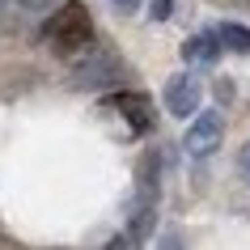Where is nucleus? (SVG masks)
I'll return each mask as SVG.
<instances>
[{"mask_svg": "<svg viewBox=\"0 0 250 250\" xmlns=\"http://www.w3.org/2000/svg\"><path fill=\"white\" fill-rule=\"evenodd\" d=\"M216 55H221L216 34H199V39H187L183 42V60H191V64H212Z\"/></svg>", "mask_w": 250, "mask_h": 250, "instance_id": "obj_5", "label": "nucleus"}, {"mask_svg": "<svg viewBox=\"0 0 250 250\" xmlns=\"http://www.w3.org/2000/svg\"><path fill=\"white\" fill-rule=\"evenodd\" d=\"M119 110H123L127 119H132V127H136V132H148V127H153L148 102L140 98V93H123V98H119Z\"/></svg>", "mask_w": 250, "mask_h": 250, "instance_id": "obj_6", "label": "nucleus"}, {"mask_svg": "<svg viewBox=\"0 0 250 250\" xmlns=\"http://www.w3.org/2000/svg\"><path fill=\"white\" fill-rule=\"evenodd\" d=\"M221 136H225L221 115H216V110H204V115H195V123L187 127L183 148L191 153V157H208V153H216V148H221Z\"/></svg>", "mask_w": 250, "mask_h": 250, "instance_id": "obj_2", "label": "nucleus"}, {"mask_svg": "<svg viewBox=\"0 0 250 250\" xmlns=\"http://www.w3.org/2000/svg\"><path fill=\"white\" fill-rule=\"evenodd\" d=\"M199 106V81L191 77V72H178V77H170V85H166V110L178 119L195 115Z\"/></svg>", "mask_w": 250, "mask_h": 250, "instance_id": "obj_3", "label": "nucleus"}, {"mask_svg": "<svg viewBox=\"0 0 250 250\" xmlns=\"http://www.w3.org/2000/svg\"><path fill=\"white\" fill-rule=\"evenodd\" d=\"M110 4H115L119 13H136V9H140V0H110Z\"/></svg>", "mask_w": 250, "mask_h": 250, "instance_id": "obj_11", "label": "nucleus"}, {"mask_svg": "<svg viewBox=\"0 0 250 250\" xmlns=\"http://www.w3.org/2000/svg\"><path fill=\"white\" fill-rule=\"evenodd\" d=\"M216 42H221V47H229V51H237V55H250V30L237 26V21L216 26Z\"/></svg>", "mask_w": 250, "mask_h": 250, "instance_id": "obj_7", "label": "nucleus"}, {"mask_svg": "<svg viewBox=\"0 0 250 250\" xmlns=\"http://www.w3.org/2000/svg\"><path fill=\"white\" fill-rule=\"evenodd\" d=\"M153 17H157V21H161V17H170V0H157V4H153Z\"/></svg>", "mask_w": 250, "mask_h": 250, "instance_id": "obj_12", "label": "nucleus"}, {"mask_svg": "<svg viewBox=\"0 0 250 250\" xmlns=\"http://www.w3.org/2000/svg\"><path fill=\"white\" fill-rule=\"evenodd\" d=\"M47 30H51V42L60 47V51L85 47V42H89V13H85L81 4H64V9H60V17H55Z\"/></svg>", "mask_w": 250, "mask_h": 250, "instance_id": "obj_1", "label": "nucleus"}, {"mask_svg": "<svg viewBox=\"0 0 250 250\" xmlns=\"http://www.w3.org/2000/svg\"><path fill=\"white\" fill-rule=\"evenodd\" d=\"M157 250H187V242H183L178 233H166V237L157 242Z\"/></svg>", "mask_w": 250, "mask_h": 250, "instance_id": "obj_10", "label": "nucleus"}, {"mask_svg": "<svg viewBox=\"0 0 250 250\" xmlns=\"http://www.w3.org/2000/svg\"><path fill=\"white\" fill-rule=\"evenodd\" d=\"M115 81H119V64L110 60V55H93V60H85V64L77 68V85H89V89L115 85Z\"/></svg>", "mask_w": 250, "mask_h": 250, "instance_id": "obj_4", "label": "nucleus"}, {"mask_svg": "<svg viewBox=\"0 0 250 250\" xmlns=\"http://www.w3.org/2000/svg\"><path fill=\"white\" fill-rule=\"evenodd\" d=\"M17 4H21L26 13H47V9H55L60 0H17Z\"/></svg>", "mask_w": 250, "mask_h": 250, "instance_id": "obj_9", "label": "nucleus"}, {"mask_svg": "<svg viewBox=\"0 0 250 250\" xmlns=\"http://www.w3.org/2000/svg\"><path fill=\"white\" fill-rule=\"evenodd\" d=\"M237 174H242V183L250 187V140L242 145V153H237Z\"/></svg>", "mask_w": 250, "mask_h": 250, "instance_id": "obj_8", "label": "nucleus"}]
</instances>
